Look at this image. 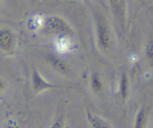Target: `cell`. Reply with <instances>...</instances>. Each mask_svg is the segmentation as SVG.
Wrapping results in <instances>:
<instances>
[{
  "label": "cell",
  "instance_id": "cell-1",
  "mask_svg": "<svg viewBox=\"0 0 153 128\" xmlns=\"http://www.w3.org/2000/svg\"><path fill=\"white\" fill-rule=\"evenodd\" d=\"M42 31L46 34L68 36L73 34L71 25L59 16H49L42 22Z\"/></svg>",
  "mask_w": 153,
  "mask_h": 128
},
{
  "label": "cell",
  "instance_id": "cell-2",
  "mask_svg": "<svg viewBox=\"0 0 153 128\" xmlns=\"http://www.w3.org/2000/svg\"><path fill=\"white\" fill-rule=\"evenodd\" d=\"M96 37L99 46L103 50L110 49L112 43V35L107 21L102 16L96 19Z\"/></svg>",
  "mask_w": 153,
  "mask_h": 128
},
{
  "label": "cell",
  "instance_id": "cell-3",
  "mask_svg": "<svg viewBox=\"0 0 153 128\" xmlns=\"http://www.w3.org/2000/svg\"><path fill=\"white\" fill-rule=\"evenodd\" d=\"M31 80L33 91L35 93H40L46 90L58 88L57 85L50 83L47 80H46L36 68L33 69Z\"/></svg>",
  "mask_w": 153,
  "mask_h": 128
},
{
  "label": "cell",
  "instance_id": "cell-4",
  "mask_svg": "<svg viewBox=\"0 0 153 128\" xmlns=\"http://www.w3.org/2000/svg\"><path fill=\"white\" fill-rule=\"evenodd\" d=\"M108 2L115 18L123 28L126 19V0H108Z\"/></svg>",
  "mask_w": 153,
  "mask_h": 128
},
{
  "label": "cell",
  "instance_id": "cell-5",
  "mask_svg": "<svg viewBox=\"0 0 153 128\" xmlns=\"http://www.w3.org/2000/svg\"><path fill=\"white\" fill-rule=\"evenodd\" d=\"M13 44L14 38L11 31L8 28H2L0 30V49L9 51L13 48Z\"/></svg>",
  "mask_w": 153,
  "mask_h": 128
},
{
  "label": "cell",
  "instance_id": "cell-6",
  "mask_svg": "<svg viewBox=\"0 0 153 128\" xmlns=\"http://www.w3.org/2000/svg\"><path fill=\"white\" fill-rule=\"evenodd\" d=\"M87 119L91 128H113L104 118L89 111L87 112Z\"/></svg>",
  "mask_w": 153,
  "mask_h": 128
},
{
  "label": "cell",
  "instance_id": "cell-7",
  "mask_svg": "<svg viewBox=\"0 0 153 128\" xmlns=\"http://www.w3.org/2000/svg\"><path fill=\"white\" fill-rule=\"evenodd\" d=\"M49 61L51 63L52 67L55 70H58V71L61 72V73H65L68 70V66H67V64L61 58H57V57L52 56L51 55L49 58Z\"/></svg>",
  "mask_w": 153,
  "mask_h": 128
},
{
  "label": "cell",
  "instance_id": "cell-8",
  "mask_svg": "<svg viewBox=\"0 0 153 128\" xmlns=\"http://www.w3.org/2000/svg\"><path fill=\"white\" fill-rule=\"evenodd\" d=\"M91 87L94 92L99 93L102 91L103 88L102 81L97 73H94L91 76Z\"/></svg>",
  "mask_w": 153,
  "mask_h": 128
},
{
  "label": "cell",
  "instance_id": "cell-9",
  "mask_svg": "<svg viewBox=\"0 0 153 128\" xmlns=\"http://www.w3.org/2000/svg\"><path fill=\"white\" fill-rule=\"evenodd\" d=\"M120 93L123 99H126L128 94V78L126 73H123L120 81Z\"/></svg>",
  "mask_w": 153,
  "mask_h": 128
},
{
  "label": "cell",
  "instance_id": "cell-10",
  "mask_svg": "<svg viewBox=\"0 0 153 128\" xmlns=\"http://www.w3.org/2000/svg\"><path fill=\"white\" fill-rule=\"evenodd\" d=\"M146 113L144 107H141L137 112L134 122V128H144L146 124Z\"/></svg>",
  "mask_w": 153,
  "mask_h": 128
},
{
  "label": "cell",
  "instance_id": "cell-11",
  "mask_svg": "<svg viewBox=\"0 0 153 128\" xmlns=\"http://www.w3.org/2000/svg\"><path fill=\"white\" fill-rule=\"evenodd\" d=\"M0 128H20L19 124L14 119H7L4 121Z\"/></svg>",
  "mask_w": 153,
  "mask_h": 128
},
{
  "label": "cell",
  "instance_id": "cell-12",
  "mask_svg": "<svg viewBox=\"0 0 153 128\" xmlns=\"http://www.w3.org/2000/svg\"><path fill=\"white\" fill-rule=\"evenodd\" d=\"M146 57L148 58V59L149 61H152V40H150L149 42L147 43V45H146Z\"/></svg>",
  "mask_w": 153,
  "mask_h": 128
},
{
  "label": "cell",
  "instance_id": "cell-13",
  "mask_svg": "<svg viewBox=\"0 0 153 128\" xmlns=\"http://www.w3.org/2000/svg\"><path fill=\"white\" fill-rule=\"evenodd\" d=\"M50 128H64V123H63L62 118H58L55 121H54Z\"/></svg>",
  "mask_w": 153,
  "mask_h": 128
},
{
  "label": "cell",
  "instance_id": "cell-14",
  "mask_svg": "<svg viewBox=\"0 0 153 128\" xmlns=\"http://www.w3.org/2000/svg\"><path fill=\"white\" fill-rule=\"evenodd\" d=\"M4 88H5V83L2 80V79L0 78V94L3 92V91L4 90Z\"/></svg>",
  "mask_w": 153,
  "mask_h": 128
},
{
  "label": "cell",
  "instance_id": "cell-15",
  "mask_svg": "<svg viewBox=\"0 0 153 128\" xmlns=\"http://www.w3.org/2000/svg\"><path fill=\"white\" fill-rule=\"evenodd\" d=\"M0 4H1V0H0Z\"/></svg>",
  "mask_w": 153,
  "mask_h": 128
}]
</instances>
